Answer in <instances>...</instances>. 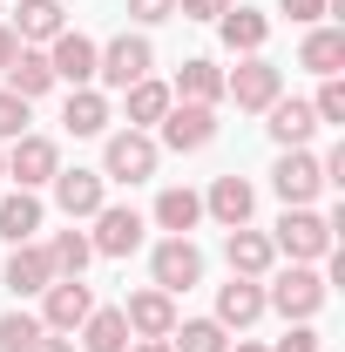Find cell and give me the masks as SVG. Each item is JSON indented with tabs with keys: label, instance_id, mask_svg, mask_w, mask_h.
<instances>
[{
	"label": "cell",
	"instance_id": "obj_1",
	"mask_svg": "<svg viewBox=\"0 0 345 352\" xmlns=\"http://www.w3.org/2000/svg\"><path fill=\"white\" fill-rule=\"evenodd\" d=\"M271 251H285L291 264L332 258V230H325V217H311V210H285V217H278V237H271Z\"/></svg>",
	"mask_w": 345,
	"mask_h": 352
},
{
	"label": "cell",
	"instance_id": "obj_2",
	"mask_svg": "<svg viewBox=\"0 0 345 352\" xmlns=\"http://www.w3.org/2000/svg\"><path fill=\"white\" fill-rule=\"evenodd\" d=\"M264 305H278L285 318H298V325H304L311 311L325 305V278H318L311 264H291V271H278V285L264 292Z\"/></svg>",
	"mask_w": 345,
	"mask_h": 352
},
{
	"label": "cell",
	"instance_id": "obj_3",
	"mask_svg": "<svg viewBox=\"0 0 345 352\" xmlns=\"http://www.w3.org/2000/svg\"><path fill=\"white\" fill-rule=\"evenodd\" d=\"M149 61H156V54H149L142 34H115V41L95 54V75L109 88H135V82H149Z\"/></svg>",
	"mask_w": 345,
	"mask_h": 352
},
{
	"label": "cell",
	"instance_id": "obj_4",
	"mask_svg": "<svg viewBox=\"0 0 345 352\" xmlns=\"http://www.w3.org/2000/svg\"><path fill=\"white\" fill-rule=\"evenodd\" d=\"M278 88H285V75H278L264 54H244V61H237V75H223V95H230L237 109H271V102H278Z\"/></svg>",
	"mask_w": 345,
	"mask_h": 352
},
{
	"label": "cell",
	"instance_id": "obj_5",
	"mask_svg": "<svg viewBox=\"0 0 345 352\" xmlns=\"http://www.w3.org/2000/svg\"><path fill=\"white\" fill-rule=\"evenodd\" d=\"M102 176H115V183H149V176H156V142H149L142 129H122V135H109Z\"/></svg>",
	"mask_w": 345,
	"mask_h": 352
},
{
	"label": "cell",
	"instance_id": "obj_6",
	"mask_svg": "<svg viewBox=\"0 0 345 352\" xmlns=\"http://www.w3.org/2000/svg\"><path fill=\"white\" fill-rule=\"evenodd\" d=\"M156 292H190V285H197V278H203V251H197V244H190V237H163V244H156Z\"/></svg>",
	"mask_w": 345,
	"mask_h": 352
},
{
	"label": "cell",
	"instance_id": "obj_7",
	"mask_svg": "<svg viewBox=\"0 0 345 352\" xmlns=\"http://www.w3.org/2000/svg\"><path fill=\"white\" fill-rule=\"evenodd\" d=\"M271 183H278L285 210H304V204L325 190V176H318V156H304V149H285V156H278V170H271Z\"/></svg>",
	"mask_w": 345,
	"mask_h": 352
},
{
	"label": "cell",
	"instance_id": "obj_8",
	"mask_svg": "<svg viewBox=\"0 0 345 352\" xmlns=\"http://www.w3.org/2000/svg\"><path fill=\"white\" fill-rule=\"evenodd\" d=\"M88 311H95V298H88L82 278H54V285L41 292V325L47 332H75Z\"/></svg>",
	"mask_w": 345,
	"mask_h": 352
},
{
	"label": "cell",
	"instance_id": "obj_9",
	"mask_svg": "<svg viewBox=\"0 0 345 352\" xmlns=\"http://www.w3.org/2000/svg\"><path fill=\"white\" fill-rule=\"evenodd\" d=\"M102 258H129L135 244H142V217H135L129 204H102L95 210V237H88Z\"/></svg>",
	"mask_w": 345,
	"mask_h": 352
},
{
	"label": "cell",
	"instance_id": "obj_10",
	"mask_svg": "<svg viewBox=\"0 0 345 352\" xmlns=\"http://www.w3.org/2000/svg\"><path fill=\"white\" fill-rule=\"evenodd\" d=\"M54 170H61V156H54V142H47V135H14L7 176H14L21 190H41V183H54Z\"/></svg>",
	"mask_w": 345,
	"mask_h": 352
},
{
	"label": "cell",
	"instance_id": "obj_11",
	"mask_svg": "<svg viewBox=\"0 0 345 352\" xmlns=\"http://www.w3.org/2000/svg\"><path fill=\"white\" fill-rule=\"evenodd\" d=\"M95 54H102V47L88 41V34L61 28V34H54V54H47V68H54V82H68V88H88V82H95Z\"/></svg>",
	"mask_w": 345,
	"mask_h": 352
},
{
	"label": "cell",
	"instance_id": "obj_12",
	"mask_svg": "<svg viewBox=\"0 0 345 352\" xmlns=\"http://www.w3.org/2000/svg\"><path fill=\"white\" fill-rule=\"evenodd\" d=\"M102 183H109L102 170H54V204L68 210V223L102 210Z\"/></svg>",
	"mask_w": 345,
	"mask_h": 352
},
{
	"label": "cell",
	"instance_id": "obj_13",
	"mask_svg": "<svg viewBox=\"0 0 345 352\" xmlns=\"http://www.w3.org/2000/svg\"><path fill=\"white\" fill-rule=\"evenodd\" d=\"M216 135V116L203 102H170V116H163V142L170 149H203Z\"/></svg>",
	"mask_w": 345,
	"mask_h": 352
},
{
	"label": "cell",
	"instance_id": "obj_14",
	"mask_svg": "<svg viewBox=\"0 0 345 352\" xmlns=\"http://www.w3.org/2000/svg\"><path fill=\"white\" fill-rule=\"evenodd\" d=\"M203 210H210L216 223H230V230H244V223H251V210H258V190H251L244 176H216L210 197H203Z\"/></svg>",
	"mask_w": 345,
	"mask_h": 352
},
{
	"label": "cell",
	"instance_id": "obj_15",
	"mask_svg": "<svg viewBox=\"0 0 345 352\" xmlns=\"http://www.w3.org/2000/svg\"><path fill=\"white\" fill-rule=\"evenodd\" d=\"M54 285V264H47L41 244H14V258H7V292H21V298H34Z\"/></svg>",
	"mask_w": 345,
	"mask_h": 352
},
{
	"label": "cell",
	"instance_id": "obj_16",
	"mask_svg": "<svg viewBox=\"0 0 345 352\" xmlns=\"http://www.w3.org/2000/svg\"><path fill=\"white\" fill-rule=\"evenodd\" d=\"M122 318H129V332H142V339H170L176 305H170V292H135L129 305H122Z\"/></svg>",
	"mask_w": 345,
	"mask_h": 352
},
{
	"label": "cell",
	"instance_id": "obj_17",
	"mask_svg": "<svg viewBox=\"0 0 345 352\" xmlns=\"http://www.w3.org/2000/svg\"><path fill=\"white\" fill-rule=\"evenodd\" d=\"M251 318H264V285L258 278H230L216 292V325H251Z\"/></svg>",
	"mask_w": 345,
	"mask_h": 352
},
{
	"label": "cell",
	"instance_id": "obj_18",
	"mask_svg": "<svg viewBox=\"0 0 345 352\" xmlns=\"http://www.w3.org/2000/svg\"><path fill=\"white\" fill-rule=\"evenodd\" d=\"M223 41L237 47V54H258L264 41H271V14H258V7H223Z\"/></svg>",
	"mask_w": 345,
	"mask_h": 352
},
{
	"label": "cell",
	"instance_id": "obj_19",
	"mask_svg": "<svg viewBox=\"0 0 345 352\" xmlns=\"http://www.w3.org/2000/svg\"><path fill=\"white\" fill-rule=\"evenodd\" d=\"M271 142H285V149H304L311 129H318V116H311V102H271Z\"/></svg>",
	"mask_w": 345,
	"mask_h": 352
},
{
	"label": "cell",
	"instance_id": "obj_20",
	"mask_svg": "<svg viewBox=\"0 0 345 352\" xmlns=\"http://www.w3.org/2000/svg\"><path fill=\"white\" fill-rule=\"evenodd\" d=\"M34 230H41V197H34V190L0 197V237H7V244H27Z\"/></svg>",
	"mask_w": 345,
	"mask_h": 352
},
{
	"label": "cell",
	"instance_id": "obj_21",
	"mask_svg": "<svg viewBox=\"0 0 345 352\" xmlns=\"http://www.w3.org/2000/svg\"><path fill=\"white\" fill-rule=\"evenodd\" d=\"M7 88H14L21 102H34V95H47V88H54V68H47V54H34V47H21V54L7 61Z\"/></svg>",
	"mask_w": 345,
	"mask_h": 352
},
{
	"label": "cell",
	"instance_id": "obj_22",
	"mask_svg": "<svg viewBox=\"0 0 345 352\" xmlns=\"http://www.w3.org/2000/svg\"><path fill=\"white\" fill-rule=\"evenodd\" d=\"M82 352H129V318L109 305V311H88L82 318Z\"/></svg>",
	"mask_w": 345,
	"mask_h": 352
},
{
	"label": "cell",
	"instance_id": "obj_23",
	"mask_svg": "<svg viewBox=\"0 0 345 352\" xmlns=\"http://www.w3.org/2000/svg\"><path fill=\"white\" fill-rule=\"evenodd\" d=\"M61 122H68V135H102V129H109V95L75 88V95H68V109H61Z\"/></svg>",
	"mask_w": 345,
	"mask_h": 352
},
{
	"label": "cell",
	"instance_id": "obj_24",
	"mask_svg": "<svg viewBox=\"0 0 345 352\" xmlns=\"http://www.w3.org/2000/svg\"><path fill=\"white\" fill-rule=\"evenodd\" d=\"M223 251H230V271H237V278H264L271 258H278V251H271V237H258V230H230V244H223Z\"/></svg>",
	"mask_w": 345,
	"mask_h": 352
},
{
	"label": "cell",
	"instance_id": "obj_25",
	"mask_svg": "<svg viewBox=\"0 0 345 352\" xmlns=\"http://www.w3.org/2000/svg\"><path fill=\"white\" fill-rule=\"evenodd\" d=\"M298 61L311 68V75H339V68H345V34H339V28H311L304 47H298Z\"/></svg>",
	"mask_w": 345,
	"mask_h": 352
},
{
	"label": "cell",
	"instance_id": "obj_26",
	"mask_svg": "<svg viewBox=\"0 0 345 352\" xmlns=\"http://www.w3.org/2000/svg\"><path fill=\"white\" fill-rule=\"evenodd\" d=\"M197 217H203V197H197V190H163V197H156V223H163L170 237H190Z\"/></svg>",
	"mask_w": 345,
	"mask_h": 352
},
{
	"label": "cell",
	"instance_id": "obj_27",
	"mask_svg": "<svg viewBox=\"0 0 345 352\" xmlns=\"http://www.w3.org/2000/svg\"><path fill=\"white\" fill-rule=\"evenodd\" d=\"M68 21H61V7L54 0H21V14H14V34H21V47L27 41H54Z\"/></svg>",
	"mask_w": 345,
	"mask_h": 352
},
{
	"label": "cell",
	"instance_id": "obj_28",
	"mask_svg": "<svg viewBox=\"0 0 345 352\" xmlns=\"http://www.w3.org/2000/svg\"><path fill=\"white\" fill-rule=\"evenodd\" d=\"M176 95L210 109L216 95H223V68H216V61H183V68H176Z\"/></svg>",
	"mask_w": 345,
	"mask_h": 352
},
{
	"label": "cell",
	"instance_id": "obj_29",
	"mask_svg": "<svg viewBox=\"0 0 345 352\" xmlns=\"http://www.w3.org/2000/svg\"><path fill=\"white\" fill-rule=\"evenodd\" d=\"M122 95H129V129H149V122H163V116H170V88L163 82H135V88H122Z\"/></svg>",
	"mask_w": 345,
	"mask_h": 352
},
{
	"label": "cell",
	"instance_id": "obj_30",
	"mask_svg": "<svg viewBox=\"0 0 345 352\" xmlns=\"http://www.w3.org/2000/svg\"><path fill=\"white\" fill-rule=\"evenodd\" d=\"M170 352H230V346H223L216 318H183V325H170Z\"/></svg>",
	"mask_w": 345,
	"mask_h": 352
},
{
	"label": "cell",
	"instance_id": "obj_31",
	"mask_svg": "<svg viewBox=\"0 0 345 352\" xmlns=\"http://www.w3.org/2000/svg\"><path fill=\"white\" fill-rule=\"evenodd\" d=\"M88 258H95V244H88L82 230H61V237L47 244V264H54V278H82Z\"/></svg>",
	"mask_w": 345,
	"mask_h": 352
},
{
	"label": "cell",
	"instance_id": "obj_32",
	"mask_svg": "<svg viewBox=\"0 0 345 352\" xmlns=\"http://www.w3.org/2000/svg\"><path fill=\"white\" fill-rule=\"evenodd\" d=\"M41 332H47L41 318H27V311H7V318H0V352H27Z\"/></svg>",
	"mask_w": 345,
	"mask_h": 352
},
{
	"label": "cell",
	"instance_id": "obj_33",
	"mask_svg": "<svg viewBox=\"0 0 345 352\" xmlns=\"http://www.w3.org/2000/svg\"><path fill=\"white\" fill-rule=\"evenodd\" d=\"M14 135H27V102L14 88H0V142H14Z\"/></svg>",
	"mask_w": 345,
	"mask_h": 352
},
{
	"label": "cell",
	"instance_id": "obj_34",
	"mask_svg": "<svg viewBox=\"0 0 345 352\" xmlns=\"http://www.w3.org/2000/svg\"><path fill=\"white\" fill-rule=\"evenodd\" d=\"M311 116H318V122H345V82H339V75H325L318 102H311Z\"/></svg>",
	"mask_w": 345,
	"mask_h": 352
},
{
	"label": "cell",
	"instance_id": "obj_35",
	"mask_svg": "<svg viewBox=\"0 0 345 352\" xmlns=\"http://www.w3.org/2000/svg\"><path fill=\"white\" fill-rule=\"evenodd\" d=\"M278 7H285V14L298 21V28H311V21H325V0H278Z\"/></svg>",
	"mask_w": 345,
	"mask_h": 352
},
{
	"label": "cell",
	"instance_id": "obj_36",
	"mask_svg": "<svg viewBox=\"0 0 345 352\" xmlns=\"http://www.w3.org/2000/svg\"><path fill=\"white\" fill-rule=\"evenodd\" d=\"M129 14L156 28V21H170V14H176V0H129Z\"/></svg>",
	"mask_w": 345,
	"mask_h": 352
},
{
	"label": "cell",
	"instance_id": "obj_37",
	"mask_svg": "<svg viewBox=\"0 0 345 352\" xmlns=\"http://www.w3.org/2000/svg\"><path fill=\"white\" fill-rule=\"evenodd\" d=\"M176 7H183L190 21H223V7H230V0H176Z\"/></svg>",
	"mask_w": 345,
	"mask_h": 352
},
{
	"label": "cell",
	"instance_id": "obj_38",
	"mask_svg": "<svg viewBox=\"0 0 345 352\" xmlns=\"http://www.w3.org/2000/svg\"><path fill=\"white\" fill-rule=\"evenodd\" d=\"M278 352H318V332H304V325H291V332L278 339Z\"/></svg>",
	"mask_w": 345,
	"mask_h": 352
},
{
	"label": "cell",
	"instance_id": "obj_39",
	"mask_svg": "<svg viewBox=\"0 0 345 352\" xmlns=\"http://www.w3.org/2000/svg\"><path fill=\"white\" fill-rule=\"evenodd\" d=\"M14 54H21V34H14V28H0V75H7V61H14Z\"/></svg>",
	"mask_w": 345,
	"mask_h": 352
},
{
	"label": "cell",
	"instance_id": "obj_40",
	"mask_svg": "<svg viewBox=\"0 0 345 352\" xmlns=\"http://www.w3.org/2000/svg\"><path fill=\"white\" fill-rule=\"evenodd\" d=\"M27 352H75V339H47V332H41V339H34Z\"/></svg>",
	"mask_w": 345,
	"mask_h": 352
},
{
	"label": "cell",
	"instance_id": "obj_41",
	"mask_svg": "<svg viewBox=\"0 0 345 352\" xmlns=\"http://www.w3.org/2000/svg\"><path fill=\"white\" fill-rule=\"evenodd\" d=\"M129 352H170V339H142V346H129Z\"/></svg>",
	"mask_w": 345,
	"mask_h": 352
},
{
	"label": "cell",
	"instance_id": "obj_42",
	"mask_svg": "<svg viewBox=\"0 0 345 352\" xmlns=\"http://www.w3.org/2000/svg\"><path fill=\"white\" fill-rule=\"evenodd\" d=\"M237 352H264V346H237Z\"/></svg>",
	"mask_w": 345,
	"mask_h": 352
},
{
	"label": "cell",
	"instance_id": "obj_43",
	"mask_svg": "<svg viewBox=\"0 0 345 352\" xmlns=\"http://www.w3.org/2000/svg\"><path fill=\"white\" fill-rule=\"evenodd\" d=\"M0 176H7V156H0Z\"/></svg>",
	"mask_w": 345,
	"mask_h": 352
}]
</instances>
